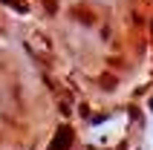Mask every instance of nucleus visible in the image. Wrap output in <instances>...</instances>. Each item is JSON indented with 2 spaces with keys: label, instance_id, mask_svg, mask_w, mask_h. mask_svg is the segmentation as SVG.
<instances>
[{
  "label": "nucleus",
  "instance_id": "obj_1",
  "mask_svg": "<svg viewBox=\"0 0 153 150\" xmlns=\"http://www.w3.org/2000/svg\"><path fill=\"white\" fill-rule=\"evenodd\" d=\"M69 139H72V136H69V130L64 127V130L58 133V139L52 142V147H49V150H67V147H69Z\"/></svg>",
  "mask_w": 153,
  "mask_h": 150
}]
</instances>
